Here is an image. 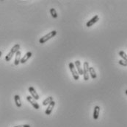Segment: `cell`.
Wrapping results in <instances>:
<instances>
[{
  "label": "cell",
  "mask_w": 127,
  "mask_h": 127,
  "mask_svg": "<svg viewBox=\"0 0 127 127\" xmlns=\"http://www.w3.org/2000/svg\"><path fill=\"white\" fill-rule=\"evenodd\" d=\"M21 52L20 50H18L16 53V58H15V61H14V64L15 65H18L20 61H21Z\"/></svg>",
  "instance_id": "cell-12"
},
{
  "label": "cell",
  "mask_w": 127,
  "mask_h": 127,
  "mask_svg": "<svg viewBox=\"0 0 127 127\" xmlns=\"http://www.w3.org/2000/svg\"><path fill=\"white\" fill-rule=\"evenodd\" d=\"M99 113H100V107L98 106H95L94 108V111H93V119L94 120H98Z\"/></svg>",
  "instance_id": "cell-11"
},
{
  "label": "cell",
  "mask_w": 127,
  "mask_h": 127,
  "mask_svg": "<svg viewBox=\"0 0 127 127\" xmlns=\"http://www.w3.org/2000/svg\"><path fill=\"white\" fill-rule=\"evenodd\" d=\"M98 20H99V16H98V15H95V16H94L90 20H89V21L87 22L86 26H87V27H90L93 26L94 24H95Z\"/></svg>",
  "instance_id": "cell-7"
},
{
  "label": "cell",
  "mask_w": 127,
  "mask_h": 127,
  "mask_svg": "<svg viewBox=\"0 0 127 127\" xmlns=\"http://www.w3.org/2000/svg\"><path fill=\"white\" fill-rule=\"evenodd\" d=\"M32 55V53L31 52H27L24 55V57L22 58H21V61H20V63H21V64H24V63H26L30 58H31V56Z\"/></svg>",
  "instance_id": "cell-10"
},
{
  "label": "cell",
  "mask_w": 127,
  "mask_h": 127,
  "mask_svg": "<svg viewBox=\"0 0 127 127\" xmlns=\"http://www.w3.org/2000/svg\"><path fill=\"white\" fill-rule=\"evenodd\" d=\"M89 63L85 61L83 64V76L85 81H88L89 79Z\"/></svg>",
  "instance_id": "cell-4"
},
{
  "label": "cell",
  "mask_w": 127,
  "mask_h": 127,
  "mask_svg": "<svg viewBox=\"0 0 127 127\" xmlns=\"http://www.w3.org/2000/svg\"><path fill=\"white\" fill-rule=\"evenodd\" d=\"M74 65H75V67H76V69H77V70L79 75H83V69L82 68L80 61L77 60V61L74 62Z\"/></svg>",
  "instance_id": "cell-9"
},
{
  "label": "cell",
  "mask_w": 127,
  "mask_h": 127,
  "mask_svg": "<svg viewBox=\"0 0 127 127\" xmlns=\"http://www.w3.org/2000/svg\"><path fill=\"white\" fill-rule=\"evenodd\" d=\"M51 101H53V97H51V96L48 97L47 98H46V99L43 101V106H47V105H48Z\"/></svg>",
  "instance_id": "cell-15"
},
{
  "label": "cell",
  "mask_w": 127,
  "mask_h": 127,
  "mask_svg": "<svg viewBox=\"0 0 127 127\" xmlns=\"http://www.w3.org/2000/svg\"><path fill=\"white\" fill-rule=\"evenodd\" d=\"M19 49H20V44H15V45L11 48L10 51L7 53V55L5 56V61H10L12 59L13 56L19 50Z\"/></svg>",
  "instance_id": "cell-1"
},
{
  "label": "cell",
  "mask_w": 127,
  "mask_h": 127,
  "mask_svg": "<svg viewBox=\"0 0 127 127\" xmlns=\"http://www.w3.org/2000/svg\"><path fill=\"white\" fill-rule=\"evenodd\" d=\"M27 100L29 101V103H30V104L34 107V109H40V106L39 104L36 102V100H35L32 96H27Z\"/></svg>",
  "instance_id": "cell-5"
},
{
  "label": "cell",
  "mask_w": 127,
  "mask_h": 127,
  "mask_svg": "<svg viewBox=\"0 0 127 127\" xmlns=\"http://www.w3.org/2000/svg\"><path fill=\"white\" fill-rule=\"evenodd\" d=\"M89 74H90V77L93 79H95L97 78V75H96L95 70V69L93 67H89Z\"/></svg>",
  "instance_id": "cell-13"
},
{
  "label": "cell",
  "mask_w": 127,
  "mask_h": 127,
  "mask_svg": "<svg viewBox=\"0 0 127 127\" xmlns=\"http://www.w3.org/2000/svg\"></svg>",
  "instance_id": "cell-22"
},
{
  "label": "cell",
  "mask_w": 127,
  "mask_h": 127,
  "mask_svg": "<svg viewBox=\"0 0 127 127\" xmlns=\"http://www.w3.org/2000/svg\"><path fill=\"white\" fill-rule=\"evenodd\" d=\"M29 92L31 95V96L35 99V100H39L40 97H39V95L38 94V92H36V90L35 89V88L33 86H30L29 87Z\"/></svg>",
  "instance_id": "cell-6"
},
{
  "label": "cell",
  "mask_w": 127,
  "mask_h": 127,
  "mask_svg": "<svg viewBox=\"0 0 127 127\" xmlns=\"http://www.w3.org/2000/svg\"><path fill=\"white\" fill-rule=\"evenodd\" d=\"M1 54H2V52H1V51H0V57H1Z\"/></svg>",
  "instance_id": "cell-20"
},
{
  "label": "cell",
  "mask_w": 127,
  "mask_h": 127,
  "mask_svg": "<svg viewBox=\"0 0 127 127\" xmlns=\"http://www.w3.org/2000/svg\"><path fill=\"white\" fill-rule=\"evenodd\" d=\"M57 30H52V31L49 32L48 34L43 36L42 38L40 39L39 42L41 43V44H44V43H46V42H48V40H50L51 39H52L53 37H54V36L57 35Z\"/></svg>",
  "instance_id": "cell-2"
},
{
  "label": "cell",
  "mask_w": 127,
  "mask_h": 127,
  "mask_svg": "<svg viewBox=\"0 0 127 127\" xmlns=\"http://www.w3.org/2000/svg\"><path fill=\"white\" fill-rule=\"evenodd\" d=\"M14 101L16 103V105L18 108H20L21 106V98L20 96L18 95H16L14 96Z\"/></svg>",
  "instance_id": "cell-14"
},
{
  "label": "cell",
  "mask_w": 127,
  "mask_h": 127,
  "mask_svg": "<svg viewBox=\"0 0 127 127\" xmlns=\"http://www.w3.org/2000/svg\"><path fill=\"white\" fill-rule=\"evenodd\" d=\"M125 93L127 94V90H126V91H125Z\"/></svg>",
  "instance_id": "cell-21"
},
{
  "label": "cell",
  "mask_w": 127,
  "mask_h": 127,
  "mask_svg": "<svg viewBox=\"0 0 127 127\" xmlns=\"http://www.w3.org/2000/svg\"><path fill=\"white\" fill-rule=\"evenodd\" d=\"M31 127L30 125L28 124H25V125H20V126H16V127Z\"/></svg>",
  "instance_id": "cell-19"
},
{
  "label": "cell",
  "mask_w": 127,
  "mask_h": 127,
  "mask_svg": "<svg viewBox=\"0 0 127 127\" xmlns=\"http://www.w3.org/2000/svg\"><path fill=\"white\" fill-rule=\"evenodd\" d=\"M119 55L123 58V60L124 61H125L126 62H127V55L125 53V52H124V51H120L119 52Z\"/></svg>",
  "instance_id": "cell-17"
},
{
  "label": "cell",
  "mask_w": 127,
  "mask_h": 127,
  "mask_svg": "<svg viewBox=\"0 0 127 127\" xmlns=\"http://www.w3.org/2000/svg\"><path fill=\"white\" fill-rule=\"evenodd\" d=\"M50 13H51V16L54 18V19H57V11L54 8H51L50 9Z\"/></svg>",
  "instance_id": "cell-16"
},
{
  "label": "cell",
  "mask_w": 127,
  "mask_h": 127,
  "mask_svg": "<svg viewBox=\"0 0 127 127\" xmlns=\"http://www.w3.org/2000/svg\"><path fill=\"white\" fill-rule=\"evenodd\" d=\"M69 69L71 70V73H72V76H73V78L75 79V80H79V75L76 69V67L74 65V64L73 62H70L69 63Z\"/></svg>",
  "instance_id": "cell-3"
},
{
  "label": "cell",
  "mask_w": 127,
  "mask_h": 127,
  "mask_svg": "<svg viewBox=\"0 0 127 127\" xmlns=\"http://www.w3.org/2000/svg\"><path fill=\"white\" fill-rule=\"evenodd\" d=\"M118 63H119V64H120V65H121V66L127 67V62H126V61H124V60H120V61H118Z\"/></svg>",
  "instance_id": "cell-18"
},
{
  "label": "cell",
  "mask_w": 127,
  "mask_h": 127,
  "mask_svg": "<svg viewBox=\"0 0 127 127\" xmlns=\"http://www.w3.org/2000/svg\"><path fill=\"white\" fill-rule=\"evenodd\" d=\"M54 106H55V102L53 101H51V102L48 105V107H47V109H46L45 114H46V115H51V113L52 112V110H53V109H54Z\"/></svg>",
  "instance_id": "cell-8"
}]
</instances>
